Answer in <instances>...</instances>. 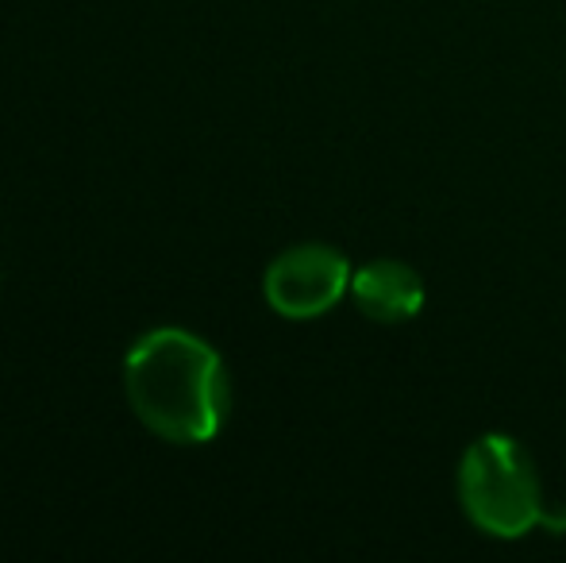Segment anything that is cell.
Masks as SVG:
<instances>
[{
    "label": "cell",
    "instance_id": "1",
    "mask_svg": "<svg viewBox=\"0 0 566 563\" xmlns=\"http://www.w3.org/2000/svg\"><path fill=\"white\" fill-rule=\"evenodd\" d=\"M132 414L166 444H209L231 409V383L220 352L189 329H150L124 359Z\"/></svg>",
    "mask_w": 566,
    "mask_h": 563
},
{
    "label": "cell",
    "instance_id": "2",
    "mask_svg": "<svg viewBox=\"0 0 566 563\" xmlns=\"http://www.w3.org/2000/svg\"><path fill=\"white\" fill-rule=\"evenodd\" d=\"M454 490L467 521L485 536L521 541L544 525V487L536 463L509 432H485L462 451Z\"/></svg>",
    "mask_w": 566,
    "mask_h": 563
},
{
    "label": "cell",
    "instance_id": "3",
    "mask_svg": "<svg viewBox=\"0 0 566 563\" xmlns=\"http://www.w3.org/2000/svg\"><path fill=\"white\" fill-rule=\"evenodd\" d=\"M350 263L332 243H297L274 256L262 274V298L285 321H316L350 293Z\"/></svg>",
    "mask_w": 566,
    "mask_h": 563
},
{
    "label": "cell",
    "instance_id": "4",
    "mask_svg": "<svg viewBox=\"0 0 566 563\" xmlns=\"http://www.w3.org/2000/svg\"><path fill=\"white\" fill-rule=\"evenodd\" d=\"M350 301L378 324H405L424 309V279L401 259H370L350 274Z\"/></svg>",
    "mask_w": 566,
    "mask_h": 563
}]
</instances>
